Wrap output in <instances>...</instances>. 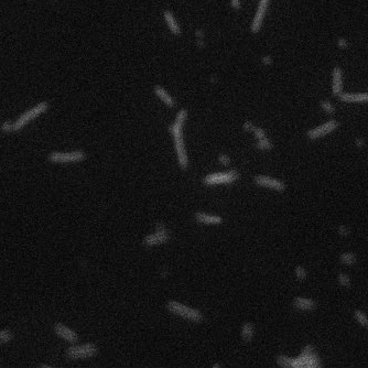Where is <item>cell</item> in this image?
Returning <instances> with one entry per match:
<instances>
[{"mask_svg":"<svg viewBox=\"0 0 368 368\" xmlns=\"http://www.w3.org/2000/svg\"><path fill=\"white\" fill-rule=\"evenodd\" d=\"M188 109L181 108L176 113L174 121L169 126V131L172 135L173 141H174V149L176 152L178 163L182 170H186L188 166V157L186 153L185 144H184V138H183V127L188 119Z\"/></svg>","mask_w":368,"mask_h":368,"instance_id":"obj_1","label":"cell"},{"mask_svg":"<svg viewBox=\"0 0 368 368\" xmlns=\"http://www.w3.org/2000/svg\"><path fill=\"white\" fill-rule=\"evenodd\" d=\"M49 109V103L47 101H41L31 109L23 113L15 122H10V121H5L1 126H0V130L5 132V134H10V132H15V131L22 130L30 121L39 117L41 114L45 113Z\"/></svg>","mask_w":368,"mask_h":368,"instance_id":"obj_2","label":"cell"},{"mask_svg":"<svg viewBox=\"0 0 368 368\" xmlns=\"http://www.w3.org/2000/svg\"><path fill=\"white\" fill-rule=\"evenodd\" d=\"M166 310L171 312L174 315H178L182 319H185L188 321L194 322V323H201L204 320V315L198 309L191 308L185 304L181 303L175 300H170L166 302Z\"/></svg>","mask_w":368,"mask_h":368,"instance_id":"obj_3","label":"cell"},{"mask_svg":"<svg viewBox=\"0 0 368 368\" xmlns=\"http://www.w3.org/2000/svg\"><path fill=\"white\" fill-rule=\"evenodd\" d=\"M290 367L292 368H316L322 367L321 359L314 351L312 345H305L299 357L291 358Z\"/></svg>","mask_w":368,"mask_h":368,"instance_id":"obj_4","label":"cell"},{"mask_svg":"<svg viewBox=\"0 0 368 368\" xmlns=\"http://www.w3.org/2000/svg\"><path fill=\"white\" fill-rule=\"evenodd\" d=\"M240 174L237 170L232 169L226 172H216L211 173L204 176L202 180V183L205 186H215L222 185V184H232L236 182L239 179Z\"/></svg>","mask_w":368,"mask_h":368,"instance_id":"obj_5","label":"cell"},{"mask_svg":"<svg viewBox=\"0 0 368 368\" xmlns=\"http://www.w3.org/2000/svg\"><path fill=\"white\" fill-rule=\"evenodd\" d=\"M98 354V348L94 343L72 345L66 349V357L71 361L91 358Z\"/></svg>","mask_w":368,"mask_h":368,"instance_id":"obj_6","label":"cell"},{"mask_svg":"<svg viewBox=\"0 0 368 368\" xmlns=\"http://www.w3.org/2000/svg\"><path fill=\"white\" fill-rule=\"evenodd\" d=\"M86 159V153L83 150H75L71 152H60L53 151L49 153L47 160L52 163L57 164H65V163H77L82 162Z\"/></svg>","mask_w":368,"mask_h":368,"instance_id":"obj_7","label":"cell"},{"mask_svg":"<svg viewBox=\"0 0 368 368\" xmlns=\"http://www.w3.org/2000/svg\"><path fill=\"white\" fill-rule=\"evenodd\" d=\"M170 240V234L166 229V225L159 222L156 225V233L154 234L147 235L144 238V245L146 247L151 248L158 245H162Z\"/></svg>","mask_w":368,"mask_h":368,"instance_id":"obj_8","label":"cell"},{"mask_svg":"<svg viewBox=\"0 0 368 368\" xmlns=\"http://www.w3.org/2000/svg\"><path fill=\"white\" fill-rule=\"evenodd\" d=\"M339 127V121L335 120V119H331V120H327L326 122L315 127V128L308 130L306 137L310 140H316V139L323 138V137L327 136L329 134L335 131Z\"/></svg>","mask_w":368,"mask_h":368,"instance_id":"obj_9","label":"cell"},{"mask_svg":"<svg viewBox=\"0 0 368 368\" xmlns=\"http://www.w3.org/2000/svg\"><path fill=\"white\" fill-rule=\"evenodd\" d=\"M270 0H259V3H258L257 7V11L255 13L254 19H252L251 23H250V32L252 34H257L260 32V30L262 28L264 24V20L266 17V13H267V9L268 6H269Z\"/></svg>","mask_w":368,"mask_h":368,"instance_id":"obj_10","label":"cell"},{"mask_svg":"<svg viewBox=\"0 0 368 368\" xmlns=\"http://www.w3.org/2000/svg\"><path fill=\"white\" fill-rule=\"evenodd\" d=\"M254 183L256 185L260 186V188H268L277 191V192H283L287 188V185H286V183L283 181L268 175H261V174L254 176Z\"/></svg>","mask_w":368,"mask_h":368,"instance_id":"obj_11","label":"cell"},{"mask_svg":"<svg viewBox=\"0 0 368 368\" xmlns=\"http://www.w3.org/2000/svg\"><path fill=\"white\" fill-rule=\"evenodd\" d=\"M53 331L59 337L69 344H76L78 342V334L62 323H55L53 325Z\"/></svg>","mask_w":368,"mask_h":368,"instance_id":"obj_12","label":"cell"},{"mask_svg":"<svg viewBox=\"0 0 368 368\" xmlns=\"http://www.w3.org/2000/svg\"><path fill=\"white\" fill-rule=\"evenodd\" d=\"M343 93V69L336 65L332 71V95L339 97Z\"/></svg>","mask_w":368,"mask_h":368,"instance_id":"obj_13","label":"cell"},{"mask_svg":"<svg viewBox=\"0 0 368 368\" xmlns=\"http://www.w3.org/2000/svg\"><path fill=\"white\" fill-rule=\"evenodd\" d=\"M153 93H154V95H156V96L158 97V98L160 99L166 107H169V108L175 107V105H176L175 99L169 94L164 87H162L161 85H154V86H153Z\"/></svg>","mask_w":368,"mask_h":368,"instance_id":"obj_14","label":"cell"},{"mask_svg":"<svg viewBox=\"0 0 368 368\" xmlns=\"http://www.w3.org/2000/svg\"><path fill=\"white\" fill-rule=\"evenodd\" d=\"M162 16H163L164 21H166V25H168V28H169V31H170L173 35H175V37L181 35L182 30H181L180 25H179L178 21H176L175 17H174L172 11H170V10H163Z\"/></svg>","mask_w":368,"mask_h":368,"instance_id":"obj_15","label":"cell"},{"mask_svg":"<svg viewBox=\"0 0 368 368\" xmlns=\"http://www.w3.org/2000/svg\"><path fill=\"white\" fill-rule=\"evenodd\" d=\"M194 219L198 224L204 225H220L223 223V217L218 215H210L204 212H196L194 214Z\"/></svg>","mask_w":368,"mask_h":368,"instance_id":"obj_16","label":"cell"},{"mask_svg":"<svg viewBox=\"0 0 368 368\" xmlns=\"http://www.w3.org/2000/svg\"><path fill=\"white\" fill-rule=\"evenodd\" d=\"M339 99L343 103H368V91L365 93H342Z\"/></svg>","mask_w":368,"mask_h":368,"instance_id":"obj_17","label":"cell"},{"mask_svg":"<svg viewBox=\"0 0 368 368\" xmlns=\"http://www.w3.org/2000/svg\"><path fill=\"white\" fill-rule=\"evenodd\" d=\"M292 305L294 309L300 310V311H313L316 309V302L313 299L309 298H302V296H296L292 301Z\"/></svg>","mask_w":368,"mask_h":368,"instance_id":"obj_18","label":"cell"},{"mask_svg":"<svg viewBox=\"0 0 368 368\" xmlns=\"http://www.w3.org/2000/svg\"><path fill=\"white\" fill-rule=\"evenodd\" d=\"M255 336V326L250 322H246L242 324V339L244 342H251Z\"/></svg>","mask_w":368,"mask_h":368,"instance_id":"obj_19","label":"cell"},{"mask_svg":"<svg viewBox=\"0 0 368 368\" xmlns=\"http://www.w3.org/2000/svg\"><path fill=\"white\" fill-rule=\"evenodd\" d=\"M339 262L345 264V266L351 267V266H354L357 262V257H356V255L354 252L346 251L339 255Z\"/></svg>","mask_w":368,"mask_h":368,"instance_id":"obj_20","label":"cell"},{"mask_svg":"<svg viewBox=\"0 0 368 368\" xmlns=\"http://www.w3.org/2000/svg\"><path fill=\"white\" fill-rule=\"evenodd\" d=\"M354 319L356 320V322L364 327V329H368V316L364 313L361 310H355L354 311Z\"/></svg>","mask_w":368,"mask_h":368,"instance_id":"obj_21","label":"cell"},{"mask_svg":"<svg viewBox=\"0 0 368 368\" xmlns=\"http://www.w3.org/2000/svg\"><path fill=\"white\" fill-rule=\"evenodd\" d=\"M256 148L260 151H269V150H272L273 144H272V142L270 141V139H268V137H266V138L259 139V140L257 141Z\"/></svg>","mask_w":368,"mask_h":368,"instance_id":"obj_22","label":"cell"},{"mask_svg":"<svg viewBox=\"0 0 368 368\" xmlns=\"http://www.w3.org/2000/svg\"><path fill=\"white\" fill-rule=\"evenodd\" d=\"M320 107H321L322 110L327 115H334L336 111L334 105L332 104L330 100H327V99H323V100L320 101Z\"/></svg>","mask_w":368,"mask_h":368,"instance_id":"obj_23","label":"cell"},{"mask_svg":"<svg viewBox=\"0 0 368 368\" xmlns=\"http://www.w3.org/2000/svg\"><path fill=\"white\" fill-rule=\"evenodd\" d=\"M13 339V335L11 333V331L8 329H3L0 331V345H3V344L9 343L11 339Z\"/></svg>","mask_w":368,"mask_h":368,"instance_id":"obj_24","label":"cell"},{"mask_svg":"<svg viewBox=\"0 0 368 368\" xmlns=\"http://www.w3.org/2000/svg\"><path fill=\"white\" fill-rule=\"evenodd\" d=\"M294 274H295L296 279L300 280V281H303V280H305L306 277H308V271H306L305 268L302 267V266H296L295 269H294Z\"/></svg>","mask_w":368,"mask_h":368,"instance_id":"obj_25","label":"cell"},{"mask_svg":"<svg viewBox=\"0 0 368 368\" xmlns=\"http://www.w3.org/2000/svg\"><path fill=\"white\" fill-rule=\"evenodd\" d=\"M337 280H339V283L341 284L342 287H345V288L351 287V278H349L347 274L343 273V272H339V277H337Z\"/></svg>","mask_w":368,"mask_h":368,"instance_id":"obj_26","label":"cell"},{"mask_svg":"<svg viewBox=\"0 0 368 368\" xmlns=\"http://www.w3.org/2000/svg\"><path fill=\"white\" fill-rule=\"evenodd\" d=\"M277 364L279 366H281V367H290V361H291V358L290 357H288L287 355H282V354H280V355L277 356Z\"/></svg>","mask_w":368,"mask_h":368,"instance_id":"obj_27","label":"cell"},{"mask_svg":"<svg viewBox=\"0 0 368 368\" xmlns=\"http://www.w3.org/2000/svg\"><path fill=\"white\" fill-rule=\"evenodd\" d=\"M252 134H254V136L257 138V140L262 139V138H266V137H267L266 131H264V129L261 128V127H257V126H255L254 130H252Z\"/></svg>","mask_w":368,"mask_h":368,"instance_id":"obj_28","label":"cell"},{"mask_svg":"<svg viewBox=\"0 0 368 368\" xmlns=\"http://www.w3.org/2000/svg\"><path fill=\"white\" fill-rule=\"evenodd\" d=\"M336 44L339 47V49L341 50H346L348 49L349 47V42L347 41V39L344 37H339L337 38V41H336Z\"/></svg>","mask_w":368,"mask_h":368,"instance_id":"obj_29","label":"cell"},{"mask_svg":"<svg viewBox=\"0 0 368 368\" xmlns=\"http://www.w3.org/2000/svg\"><path fill=\"white\" fill-rule=\"evenodd\" d=\"M337 233H339V235L342 236V237H347L351 234V228L347 227L346 225H339V227H337Z\"/></svg>","mask_w":368,"mask_h":368,"instance_id":"obj_30","label":"cell"},{"mask_svg":"<svg viewBox=\"0 0 368 368\" xmlns=\"http://www.w3.org/2000/svg\"><path fill=\"white\" fill-rule=\"evenodd\" d=\"M218 162L222 164V166H228L230 163V159L229 157L227 156V154H225V153H220L219 156H218Z\"/></svg>","mask_w":368,"mask_h":368,"instance_id":"obj_31","label":"cell"},{"mask_svg":"<svg viewBox=\"0 0 368 368\" xmlns=\"http://www.w3.org/2000/svg\"><path fill=\"white\" fill-rule=\"evenodd\" d=\"M254 128H255V125L252 124L251 121H249V120L245 121L244 125H242V130L246 131V132H252Z\"/></svg>","mask_w":368,"mask_h":368,"instance_id":"obj_32","label":"cell"},{"mask_svg":"<svg viewBox=\"0 0 368 368\" xmlns=\"http://www.w3.org/2000/svg\"><path fill=\"white\" fill-rule=\"evenodd\" d=\"M261 63L264 66H270V65L273 64V60L270 55H264V56L261 57Z\"/></svg>","mask_w":368,"mask_h":368,"instance_id":"obj_33","label":"cell"},{"mask_svg":"<svg viewBox=\"0 0 368 368\" xmlns=\"http://www.w3.org/2000/svg\"><path fill=\"white\" fill-rule=\"evenodd\" d=\"M229 5L233 9L238 11V10H240V8H242V1H240V0H229Z\"/></svg>","mask_w":368,"mask_h":368,"instance_id":"obj_34","label":"cell"},{"mask_svg":"<svg viewBox=\"0 0 368 368\" xmlns=\"http://www.w3.org/2000/svg\"><path fill=\"white\" fill-rule=\"evenodd\" d=\"M365 139L364 138H356L355 139V146L357 147V148H363L364 146H365Z\"/></svg>","mask_w":368,"mask_h":368,"instance_id":"obj_35","label":"cell"},{"mask_svg":"<svg viewBox=\"0 0 368 368\" xmlns=\"http://www.w3.org/2000/svg\"><path fill=\"white\" fill-rule=\"evenodd\" d=\"M195 44L198 49H203V47H205V41H204V39H198V38H196Z\"/></svg>","mask_w":368,"mask_h":368,"instance_id":"obj_36","label":"cell"},{"mask_svg":"<svg viewBox=\"0 0 368 368\" xmlns=\"http://www.w3.org/2000/svg\"><path fill=\"white\" fill-rule=\"evenodd\" d=\"M194 33H195V37L198 38V39H204V37H205V34H204V31H203L202 29H196Z\"/></svg>","mask_w":368,"mask_h":368,"instance_id":"obj_37","label":"cell"},{"mask_svg":"<svg viewBox=\"0 0 368 368\" xmlns=\"http://www.w3.org/2000/svg\"><path fill=\"white\" fill-rule=\"evenodd\" d=\"M211 82H212V83H216V78L214 76H212L211 77Z\"/></svg>","mask_w":368,"mask_h":368,"instance_id":"obj_38","label":"cell"}]
</instances>
